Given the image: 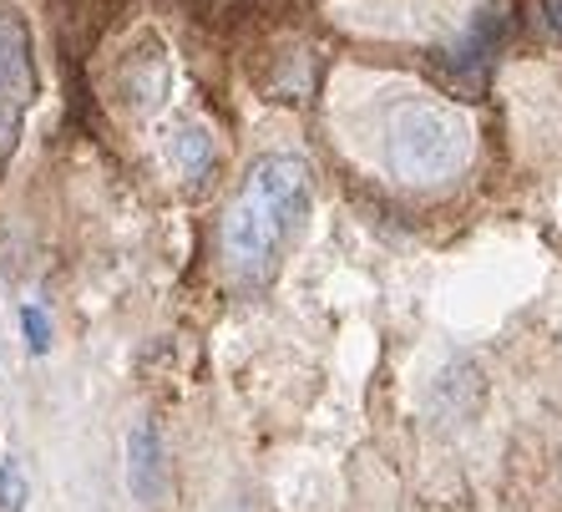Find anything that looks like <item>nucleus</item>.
<instances>
[{"label": "nucleus", "instance_id": "1", "mask_svg": "<svg viewBox=\"0 0 562 512\" xmlns=\"http://www.w3.org/2000/svg\"><path fill=\"white\" fill-rule=\"evenodd\" d=\"M310 163L300 153H259L238 193L223 209V259L244 285H263L279 269L289 238L310 213Z\"/></svg>", "mask_w": 562, "mask_h": 512}, {"label": "nucleus", "instance_id": "7", "mask_svg": "<svg viewBox=\"0 0 562 512\" xmlns=\"http://www.w3.org/2000/svg\"><path fill=\"white\" fill-rule=\"evenodd\" d=\"M21 330H26V345L36 355L52 350V320H46V310H41V304H21Z\"/></svg>", "mask_w": 562, "mask_h": 512}, {"label": "nucleus", "instance_id": "3", "mask_svg": "<svg viewBox=\"0 0 562 512\" xmlns=\"http://www.w3.org/2000/svg\"><path fill=\"white\" fill-rule=\"evenodd\" d=\"M36 92V71H31V31L15 5H0V158L15 147V132Z\"/></svg>", "mask_w": 562, "mask_h": 512}, {"label": "nucleus", "instance_id": "8", "mask_svg": "<svg viewBox=\"0 0 562 512\" xmlns=\"http://www.w3.org/2000/svg\"><path fill=\"white\" fill-rule=\"evenodd\" d=\"M548 26L562 36V0H548Z\"/></svg>", "mask_w": 562, "mask_h": 512}, {"label": "nucleus", "instance_id": "4", "mask_svg": "<svg viewBox=\"0 0 562 512\" xmlns=\"http://www.w3.org/2000/svg\"><path fill=\"white\" fill-rule=\"evenodd\" d=\"M127 487L147 508H157L168 492V452H162V432H157L153 416L132 421L127 432Z\"/></svg>", "mask_w": 562, "mask_h": 512}, {"label": "nucleus", "instance_id": "6", "mask_svg": "<svg viewBox=\"0 0 562 512\" xmlns=\"http://www.w3.org/2000/svg\"><path fill=\"white\" fill-rule=\"evenodd\" d=\"M31 508V472L21 457H0V512H26Z\"/></svg>", "mask_w": 562, "mask_h": 512}, {"label": "nucleus", "instance_id": "2", "mask_svg": "<svg viewBox=\"0 0 562 512\" xmlns=\"http://www.w3.org/2000/svg\"><path fill=\"white\" fill-rule=\"evenodd\" d=\"M385 172L411 188H431L457 178L471 158V122L436 97H406L385 112L380 127Z\"/></svg>", "mask_w": 562, "mask_h": 512}, {"label": "nucleus", "instance_id": "5", "mask_svg": "<svg viewBox=\"0 0 562 512\" xmlns=\"http://www.w3.org/2000/svg\"><path fill=\"white\" fill-rule=\"evenodd\" d=\"M168 163L178 178H203V172L213 168V132L203 127V122H183V127L168 132Z\"/></svg>", "mask_w": 562, "mask_h": 512}]
</instances>
